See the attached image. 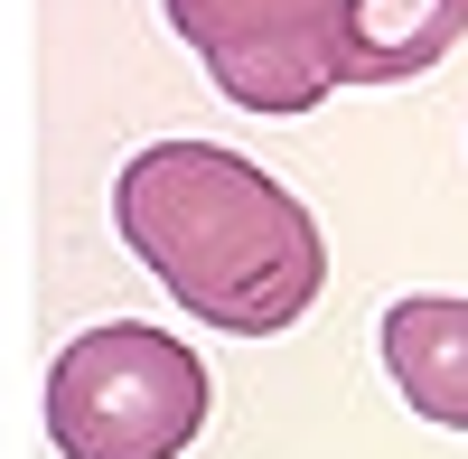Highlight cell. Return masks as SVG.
<instances>
[{
    "label": "cell",
    "instance_id": "obj_2",
    "mask_svg": "<svg viewBox=\"0 0 468 459\" xmlns=\"http://www.w3.org/2000/svg\"><path fill=\"white\" fill-rule=\"evenodd\" d=\"M207 366L187 337L103 319L75 328L48 366V441L57 459H178L207 432Z\"/></svg>",
    "mask_w": 468,
    "mask_h": 459
},
{
    "label": "cell",
    "instance_id": "obj_1",
    "mask_svg": "<svg viewBox=\"0 0 468 459\" xmlns=\"http://www.w3.org/2000/svg\"><path fill=\"white\" fill-rule=\"evenodd\" d=\"M112 225L132 262H150V282L225 337H282L328 291L319 216L225 141L132 150L112 178Z\"/></svg>",
    "mask_w": 468,
    "mask_h": 459
},
{
    "label": "cell",
    "instance_id": "obj_4",
    "mask_svg": "<svg viewBox=\"0 0 468 459\" xmlns=\"http://www.w3.org/2000/svg\"><path fill=\"white\" fill-rule=\"evenodd\" d=\"M375 357L394 375V394L441 432H468V300L412 291L375 319Z\"/></svg>",
    "mask_w": 468,
    "mask_h": 459
},
{
    "label": "cell",
    "instance_id": "obj_3",
    "mask_svg": "<svg viewBox=\"0 0 468 459\" xmlns=\"http://www.w3.org/2000/svg\"><path fill=\"white\" fill-rule=\"evenodd\" d=\"M207 85L244 112H309L346 85V0H160Z\"/></svg>",
    "mask_w": 468,
    "mask_h": 459
},
{
    "label": "cell",
    "instance_id": "obj_5",
    "mask_svg": "<svg viewBox=\"0 0 468 459\" xmlns=\"http://www.w3.org/2000/svg\"><path fill=\"white\" fill-rule=\"evenodd\" d=\"M468 37V0H346V85H412Z\"/></svg>",
    "mask_w": 468,
    "mask_h": 459
}]
</instances>
